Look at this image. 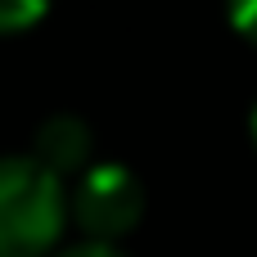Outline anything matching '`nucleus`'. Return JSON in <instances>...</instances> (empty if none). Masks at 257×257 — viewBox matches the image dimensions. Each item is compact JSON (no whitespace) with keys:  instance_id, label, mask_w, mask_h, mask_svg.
Masks as SVG:
<instances>
[{"instance_id":"nucleus-1","label":"nucleus","mask_w":257,"mask_h":257,"mask_svg":"<svg viewBox=\"0 0 257 257\" xmlns=\"http://www.w3.org/2000/svg\"><path fill=\"white\" fill-rule=\"evenodd\" d=\"M72 221L68 185L36 154L0 158V257H50Z\"/></svg>"},{"instance_id":"nucleus-2","label":"nucleus","mask_w":257,"mask_h":257,"mask_svg":"<svg viewBox=\"0 0 257 257\" xmlns=\"http://www.w3.org/2000/svg\"><path fill=\"white\" fill-rule=\"evenodd\" d=\"M68 203H72V226L81 230V239L117 244L145 217V185L126 163H90L72 181Z\"/></svg>"},{"instance_id":"nucleus-3","label":"nucleus","mask_w":257,"mask_h":257,"mask_svg":"<svg viewBox=\"0 0 257 257\" xmlns=\"http://www.w3.org/2000/svg\"><path fill=\"white\" fill-rule=\"evenodd\" d=\"M90 149H95V136H90V126L77 117V113H54V117H45L41 126H36V136H32V154L54 172V176H81L86 167H90Z\"/></svg>"},{"instance_id":"nucleus-4","label":"nucleus","mask_w":257,"mask_h":257,"mask_svg":"<svg viewBox=\"0 0 257 257\" xmlns=\"http://www.w3.org/2000/svg\"><path fill=\"white\" fill-rule=\"evenodd\" d=\"M50 14V0H0V36H18Z\"/></svg>"},{"instance_id":"nucleus-5","label":"nucleus","mask_w":257,"mask_h":257,"mask_svg":"<svg viewBox=\"0 0 257 257\" xmlns=\"http://www.w3.org/2000/svg\"><path fill=\"white\" fill-rule=\"evenodd\" d=\"M226 18L248 45H257V0H226Z\"/></svg>"},{"instance_id":"nucleus-6","label":"nucleus","mask_w":257,"mask_h":257,"mask_svg":"<svg viewBox=\"0 0 257 257\" xmlns=\"http://www.w3.org/2000/svg\"><path fill=\"white\" fill-rule=\"evenodd\" d=\"M50 257H126L117 244H104V239H77V244H63Z\"/></svg>"},{"instance_id":"nucleus-7","label":"nucleus","mask_w":257,"mask_h":257,"mask_svg":"<svg viewBox=\"0 0 257 257\" xmlns=\"http://www.w3.org/2000/svg\"><path fill=\"white\" fill-rule=\"evenodd\" d=\"M248 136H253V145H257V99H253V108H248Z\"/></svg>"}]
</instances>
